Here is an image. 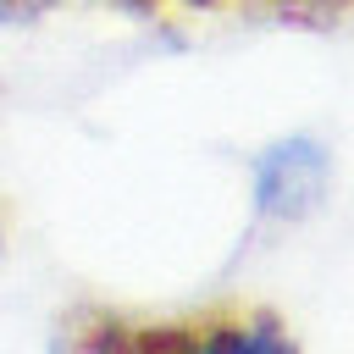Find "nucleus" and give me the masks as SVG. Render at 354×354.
Returning a JSON list of instances; mask_svg holds the SVG:
<instances>
[{
  "instance_id": "obj_1",
  "label": "nucleus",
  "mask_w": 354,
  "mask_h": 354,
  "mask_svg": "<svg viewBox=\"0 0 354 354\" xmlns=\"http://www.w3.org/2000/svg\"><path fill=\"white\" fill-rule=\"evenodd\" d=\"M61 354H299L271 304L216 299L194 310L77 304L61 321Z\"/></svg>"
},
{
  "instance_id": "obj_4",
  "label": "nucleus",
  "mask_w": 354,
  "mask_h": 354,
  "mask_svg": "<svg viewBox=\"0 0 354 354\" xmlns=\"http://www.w3.org/2000/svg\"><path fill=\"white\" fill-rule=\"evenodd\" d=\"M50 6H61V0H0V22H17V17H39V11H50Z\"/></svg>"
},
{
  "instance_id": "obj_2",
  "label": "nucleus",
  "mask_w": 354,
  "mask_h": 354,
  "mask_svg": "<svg viewBox=\"0 0 354 354\" xmlns=\"http://www.w3.org/2000/svg\"><path fill=\"white\" fill-rule=\"evenodd\" d=\"M326 188V155L315 138H288L271 144L254 160V205L271 221H299Z\"/></svg>"
},
{
  "instance_id": "obj_3",
  "label": "nucleus",
  "mask_w": 354,
  "mask_h": 354,
  "mask_svg": "<svg viewBox=\"0 0 354 354\" xmlns=\"http://www.w3.org/2000/svg\"><path fill=\"white\" fill-rule=\"evenodd\" d=\"M127 11H155V17H177V11H266V17H315V11H343L354 0H116Z\"/></svg>"
}]
</instances>
